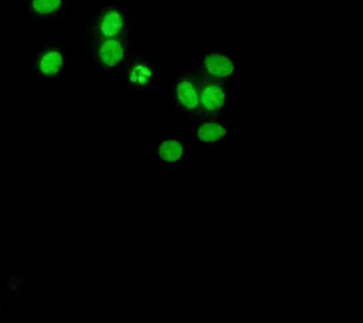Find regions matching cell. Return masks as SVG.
Wrapping results in <instances>:
<instances>
[{"label": "cell", "instance_id": "30bf717a", "mask_svg": "<svg viewBox=\"0 0 363 323\" xmlns=\"http://www.w3.org/2000/svg\"><path fill=\"white\" fill-rule=\"evenodd\" d=\"M184 149L181 142L176 139H165L160 141L157 148V155L160 162L174 164L183 157Z\"/></svg>", "mask_w": 363, "mask_h": 323}, {"label": "cell", "instance_id": "ba28073f", "mask_svg": "<svg viewBox=\"0 0 363 323\" xmlns=\"http://www.w3.org/2000/svg\"><path fill=\"white\" fill-rule=\"evenodd\" d=\"M67 2L68 0H27L29 12L41 19L57 17L66 10Z\"/></svg>", "mask_w": 363, "mask_h": 323}, {"label": "cell", "instance_id": "8992f818", "mask_svg": "<svg viewBox=\"0 0 363 323\" xmlns=\"http://www.w3.org/2000/svg\"><path fill=\"white\" fill-rule=\"evenodd\" d=\"M125 74L129 84L138 90H150L155 82L154 64L140 57H131L127 60Z\"/></svg>", "mask_w": 363, "mask_h": 323}, {"label": "cell", "instance_id": "52a82bcc", "mask_svg": "<svg viewBox=\"0 0 363 323\" xmlns=\"http://www.w3.org/2000/svg\"><path fill=\"white\" fill-rule=\"evenodd\" d=\"M66 59V53L62 48H46L40 51L35 58L33 72L37 75L56 79L62 74Z\"/></svg>", "mask_w": 363, "mask_h": 323}, {"label": "cell", "instance_id": "277c9868", "mask_svg": "<svg viewBox=\"0 0 363 323\" xmlns=\"http://www.w3.org/2000/svg\"><path fill=\"white\" fill-rule=\"evenodd\" d=\"M237 71L234 58L225 52H209L203 58L201 74L205 80L228 81Z\"/></svg>", "mask_w": 363, "mask_h": 323}, {"label": "cell", "instance_id": "5b68a950", "mask_svg": "<svg viewBox=\"0 0 363 323\" xmlns=\"http://www.w3.org/2000/svg\"><path fill=\"white\" fill-rule=\"evenodd\" d=\"M225 81L203 79L200 89L201 112L216 116L226 104L228 92Z\"/></svg>", "mask_w": 363, "mask_h": 323}, {"label": "cell", "instance_id": "6da1fadb", "mask_svg": "<svg viewBox=\"0 0 363 323\" xmlns=\"http://www.w3.org/2000/svg\"><path fill=\"white\" fill-rule=\"evenodd\" d=\"M128 33L113 38H94L91 58L96 67L106 72L113 71L126 60Z\"/></svg>", "mask_w": 363, "mask_h": 323}, {"label": "cell", "instance_id": "7a4b0ae2", "mask_svg": "<svg viewBox=\"0 0 363 323\" xmlns=\"http://www.w3.org/2000/svg\"><path fill=\"white\" fill-rule=\"evenodd\" d=\"M94 38H113L128 33L126 11L115 6H104L94 21Z\"/></svg>", "mask_w": 363, "mask_h": 323}, {"label": "cell", "instance_id": "9c48e42d", "mask_svg": "<svg viewBox=\"0 0 363 323\" xmlns=\"http://www.w3.org/2000/svg\"><path fill=\"white\" fill-rule=\"evenodd\" d=\"M196 133L200 141L206 143H214L225 139L228 129L223 121L210 119L199 126Z\"/></svg>", "mask_w": 363, "mask_h": 323}, {"label": "cell", "instance_id": "3957f363", "mask_svg": "<svg viewBox=\"0 0 363 323\" xmlns=\"http://www.w3.org/2000/svg\"><path fill=\"white\" fill-rule=\"evenodd\" d=\"M201 80L196 74L180 75L174 85V99L176 105L190 114H199L200 89Z\"/></svg>", "mask_w": 363, "mask_h": 323}]
</instances>
